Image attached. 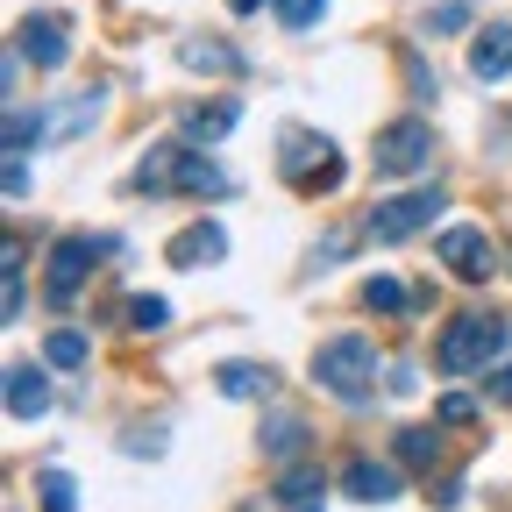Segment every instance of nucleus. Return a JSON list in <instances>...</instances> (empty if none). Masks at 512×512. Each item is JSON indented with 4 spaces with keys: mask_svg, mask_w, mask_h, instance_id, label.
<instances>
[{
    "mask_svg": "<svg viewBox=\"0 0 512 512\" xmlns=\"http://www.w3.org/2000/svg\"><path fill=\"white\" fill-rule=\"evenodd\" d=\"M427 164H434V128H427L420 114L392 121V128L370 143V171H377V178H413V171H427Z\"/></svg>",
    "mask_w": 512,
    "mask_h": 512,
    "instance_id": "423d86ee",
    "label": "nucleus"
},
{
    "mask_svg": "<svg viewBox=\"0 0 512 512\" xmlns=\"http://www.w3.org/2000/svg\"><path fill=\"white\" fill-rule=\"evenodd\" d=\"M434 256L448 264V278H463V285H484V278L498 271V256H491V235H484V228H448V235L434 242Z\"/></svg>",
    "mask_w": 512,
    "mask_h": 512,
    "instance_id": "0eeeda50",
    "label": "nucleus"
},
{
    "mask_svg": "<svg viewBox=\"0 0 512 512\" xmlns=\"http://www.w3.org/2000/svg\"><path fill=\"white\" fill-rule=\"evenodd\" d=\"M15 50L36 64V72H57V64L72 57V36H64V22H57V15H29V22H22V36H15Z\"/></svg>",
    "mask_w": 512,
    "mask_h": 512,
    "instance_id": "6e6552de",
    "label": "nucleus"
},
{
    "mask_svg": "<svg viewBox=\"0 0 512 512\" xmlns=\"http://www.w3.org/2000/svg\"><path fill=\"white\" fill-rule=\"evenodd\" d=\"M235 121H242V100H214V107L200 100V107H185V121H178V128H185V143H221Z\"/></svg>",
    "mask_w": 512,
    "mask_h": 512,
    "instance_id": "4468645a",
    "label": "nucleus"
},
{
    "mask_svg": "<svg viewBox=\"0 0 512 512\" xmlns=\"http://www.w3.org/2000/svg\"><path fill=\"white\" fill-rule=\"evenodd\" d=\"M228 8H235V15H249V8H256V0H228Z\"/></svg>",
    "mask_w": 512,
    "mask_h": 512,
    "instance_id": "f704fd0d",
    "label": "nucleus"
},
{
    "mask_svg": "<svg viewBox=\"0 0 512 512\" xmlns=\"http://www.w3.org/2000/svg\"><path fill=\"white\" fill-rule=\"evenodd\" d=\"M505 349V313H491V306H470V313H456L441 328V342H434V363L448 370V377H470V370H491V356Z\"/></svg>",
    "mask_w": 512,
    "mask_h": 512,
    "instance_id": "f03ea898",
    "label": "nucleus"
},
{
    "mask_svg": "<svg viewBox=\"0 0 512 512\" xmlns=\"http://www.w3.org/2000/svg\"><path fill=\"white\" fill-rule=\"evenodd\" d=\"M29 313V292H22V271H8V313H0V320H22Z\"/></svg>",
    "mask_w": 512,
    "mask_h": 512,
    "instance_id": "473e14b6",
    "label": "nucleus"
},
{
    "mask_svg": "<svg viewBox=\"0 0 512 512\" xmlns=\"http://www.w3.org/2000/svg\"><path fill=\"white\" fill-rule=\"evenodd\" d=\"M313 384L342 406H370L377 399V342L370 335H328L313 349Z\"/></svg>",
    "mask_w": 512,
    "mask_h": 512,
    "instance_id": "f257e3e1",
    "label": "nucleus"
},
{
    "mask_svg": "<svg viewBox=\"0 0 512 512\" xmlns=\"http://www.w3.org/2000/svg\"><path fill=\"white\" fill-rule=\"evenodd\" d=\"M313 448V427L299 420V413H271V427H264V456L271 463H299Z\"/></svg>",
    "mask_w": 512,
    "mask_h": 512,
    "instance_id": "2eb2a0df",
    "label": "nucleus"
},
{
    "mask_svg": "<svg viewBox=\"0 0 512 512\" xmlns=\"http://www.w3.org/2000/svg\"><path fill=\"white\" fill-rule=\"evenodd\" d=\"M434 505L448 512V505H463V477H441V491H434Z\"/></svg>",
    "mask_w": 512,
    "mask_h": 512,
    "instance_id": "72a5a7b5",
    "label": "nucleus"
},
{
    "mask_svg": "<svg viewBox=\"0 0 512 512\" xmlns=\"http://www.w3.org/2000/svg\"><path fill=\"white\" fill-rule=\"evenodd\" d=\"M50 413V377L36 363H8V420L15 427H36Z\"/></svg>",
    "mask_w": 512,
    "mask_h": 512,
    "instance_id": "1a4fd4ad",
    "label": "nucleus"
},
{
    "mask_svg": "<svg viewBox=\"0 0 512 512\" xmlns=\"http://www.w3.org/2000/svg\"><path fill=\"white\" fill-rule=\"evenodd\" d=\"M406 86H413V100H434V79H427L420 57H406Z\"/></svg>",
    "mask_w": 512,
    "mask_h": 512,
    "instance_id": "2f4dec72",
    "label": "nucleus"
},
{
    "mask_svg": "<svg viewBox=\"0 0 512 512\" xmlns=\"http://www.w3.org/2000/svg\"><path fill=\"white\" fill-rule=\"evenodd\" d=\"M43 363H50V370H79V363H86V335H79V328H57V335L43 342Z\"/></svg>",
    "mask_w": 512,
    "mask_h": 512,
    "instance_id": "5701e85b",
    "label": "nucleus"
},
{
    "mask_svg": "<svg viewBox=\"0 0 512 512\" xmlns=\"http://www.w3.org/2000/svg\"><path fill=\"white\" fill-rule=\"evenodd\" d=\"M320 491H328V477H320V470H306V463H285V477H278V505H285V512H299V505H320Z\"/></svg>",
    "mask_w": 512,
    "mask_h": 512,
    "instance_id": "6ab92c4d",
    "label": "nucleus"
},
{
    "mask_svg": "<svg viewBox=\"0 0 512 512\" xmlns=\"http://www.w3.org/2000/svg\"><path fill=\"white\" fill-rule=\"evenodd\" d=\"M470 72H477V79H512V29H505V22H491V29L470 43Z\"/></svg>",
    "mask_w": 512,
    "mask_h": 512,
    "instance_id": "dca6fc26",
    "label": "nucleus"
},
{
    "mask_svg": "<svg viewBox=\"0 0 512 512\" xmlns=\"http://www.w3.org/2000/svg\"><path fill=\"white\" fill-rule=\"evenodd\" d=\"M470 22H477L470 0H441V8H427V36H463Z\"/></svg>",
    "mask_w": 512,
    "mask_h": 512,
    "instance_id": "b1692460",
    "label": "nucleus"
},
{
    "mask_svg": "<svg viewBox=\"0 0 512 512\" xmlns=\"http://www.w3.org/2000/svg\"><path fill=\"white\" fill-rule=\"evenodd\" d=\"M178 164H185V136H178V143H150L128 185H136L143 200H171V192H178Z\"/></svg>",
    "mask_w": 512,
    "mask_h": 512,
    "instance_id": "9d476101",
    "label": "nucleus"
},
{
    "mask_svg": "<svg viewBox=\"0 0 512 512\" xmlns=\"http://www.w3.org/2000/svg\"><path fill=\"white\" fill-rule=\"evenodd\" d=\"M100 107H107L100 93H79V100H64V107H50V136H64V143H72L79 128H93V121H100Z\"/></svg>",
    "mask_w": 512,
    "mask_h": 512,
    "instance_id": "aec40b11",
    "label": "nucleus"
},
{
    "mask_svg": "<svg viewBox=\"0 0 512 512\" xmlns=\"http://www.w3.org/2000/svg\"><path fill=\"white\" fill-rule=\"evenodd\" d=\"M441 207H448V192H441V185H413V192H392V200H377V207H370L363 235H370V242H406V235L434 228V221H441Z\"/></svg>",
    "mask_w": 512,
    "mask_h": 512,
    "instance_id": "20e7f679",
    "label": "nucleus"
},
{
    "mask_svg": "<svg viewBox=\"0 0 512 512\" xmlns=\"http://www.w3.org/2000/svg\"><path fill=\"white\" fill-rule=\"evenodd\" d=\"M484 392H491L498 406H512V363H498V370H484Z\"/></svg>",
    "mask_w": 512,
    "mask_h": 512,
    "instance_id": "c756f323",
    "label": "nucleus"
},
{
    "mask_svg": "<svg viewBox=\"0 0 512 512\" xmlns=\"http://www.w3.org/2000/svg\"><path fill=\"white\" fill-rule=\"evenodd\" d=\"M36 498H43V512H79V491H72L64 470H43L36 477Z\"/></svg>",
    "mask_w": 512,
    "mask_h": 512,
    "instance_id": "a878e982",
    "label": "nucleus"
},
{
    "mask_svg": "<svg viewBox=\"0 0 512 512\" xmlns=\"http://www.w3.org/2000/svg\"><path fill=\"white\" fill-rule=\"evenodd\" d=\"M43 136H50V114H43V107H36V114H29V107L8 114V150H29V143H43Z\"/></svg>",
    "mask_w": 512,
    "mask_h": 512,
    "instance_id": "393cba45",
    "label": "nucleus"
},
{
    "mask_svg": "<svg viewBox=\"0 0 512 512\" xmlns=\"http://www.w3.org/2000/svg\"><path fill=\"white\" fill-rule=\"evenodd\" d=\"M299 512H320V505H299Z\"/></svg>",
    "mask_w": 512,
    "mask_h": 512,
    "instance_id": "c9c22d12",
    "label": "nucleus"
},
{
    "mask_svg": "<svg viewBox=\"0 0 512 512\" xmlns=\"http://www.w3.org/2000/svg\"><path fill=\"white\" fill-rule=\"evenodd\" d=\"M434 420H441V427H470V420H477V399H470V392H448V399L434 406Z\"/></svg>",
    "mask_w": 512,
    "mask_h": 512,
    "instance_id": "cd10ccee",
    "label": "nucleus"
},
{
    "mask_svg": "<svg viewBox=\"0 0 512 512\" xmlns=\"http://www.w3.org/2000/svg\"><path fill=\"white\" fill-rule=\"evenodd\" d=\"M164 256H171L178 271H200V264H221V256H228V228H221V221H192L185 235H171V249H164Z\"/></svg>",
    "mask_w": 512,
    "mask_h": 512,
    "instance_id": "9b49d317",
    "label": "nucleus"
},
{
    "mask_svg": "<svg viewBox=\"0 0 512 512\" xmlns=\"http://www.w3.org/2000/svg\"><path fill=\"white\" fill-rule=\"evenodd\" d=\"M8 200H29V150H8Z\"/></svg>",
    "mask_w": 512,
    "mask_h": 512,
    "instance_id": "c85d7f7f",
    "label": "nucleus"
},
{
    "mask_svg": "<svg viewBox=\"0 0 512 512\" xmlns=\"http://www.w3.org/2000/svg\"><path fill=\"white\" fill-rule=\"evenodd\" d=\"M363 306H370V313H384V320H406V313H420L427 299H420V292H406L399 278H370V285H363Z\"/></svg>",
    "mask_w": 512,
    "mask_h": 512,
    "instance_id": "a211bd4d",
    "label": "nucleus"
},
{
    "mask_svg": "<svg viewBox=\"0 0 512 512\" xmlns=\"http://www.w3.org/2000/svg\"><path fill=\"white\" fill-rule=\"evenodd\" d=\"M128 328H136V335H164L171 328V299H157V292L128 299Z\"/></svg>",
    "mask_w": 512,
    "mask_h": 512,
    "instance_id": "4be33fe9",
    "label": "nucleus"
},
{
    "mask_svg": "<svg viewBox=\"0 0 512 512\" xmlns=\"http://www.w3.org/2000/svg\"><path fill=\"white\" fill-rule=\"evenodd\" d=\"M342 491L363 498V505H392V498H399V470H392V463H370V456H349Z\"/></svg>",
    "mask_w": 512,
    "mask_h": 512,
    "instance_id": "ddd939ff",
    "label": "nucleus"
},
{
    "mask_svg": "<svg viewBox=\"0 0 512 512\" xmlns=\"http://www.w3.org/2000/svg\"><path fill=\"white\" fill-rule=\"evenodd\" d=\"M121 448H128V456H164V434L150 427V434H121Z\"/></svg>",
    "mask_w": 512,
    "mask_h": 512,
    "instance_id": "7c9ffc66",
    "label": "nucleus"
},
{
    "mask_svg": "<svg viewBox=\"0 0 512 512\" xmlns=\"http://www.w3.org/2000/svg\"><path fill=\"white\" fill-rule=\"evenodd\" d=\"M392 456H399L406 470H434V463H441V427H399V434H392Z\"/></svg>",
    "mask_w": 512,
    "mask_h": 512,
    "instance_id": "f3484780",
    "label": "nucleus"
},
{
    "mask_svg": "<svg viewBox=\"0 0 512 512\" xmlns=\"http://www.w3.org/2000/svg\"><path fill=\"white\" fill-rule=\"evenodd\" d=\"M214 384H221L228 399H264V392H271V370H264V363H221Z\"/></svg>",
    "mask_w": 512,
    "mask_h": 512,
    "instance_id": "412c9836",
    "label": "nucleus"
},
{
    "mask_svg": "<svg viewBox=\"0 0 512 512\" xmlns=\"http://www.w3.org/2000/svg\"><path fill=\"white\" fill-rule=\"evenodd\" d=\"M271 8H278V22H285L292 36H306L320 15H328V0H271Z\"/></svg>",
    "mask_w": 512,
    "mask_h": 512,
    "instance_id": "bb28decb",
    "label": "nucleus"
},
{
    "mask_svg": "<svg viewBox=\"0 0 512 512\" xmlns=\"http://www.w3.org/2000/svg\"><path fill=\"white\" fill-rule=\"evenodd\" d=\"M178 64H185V72H221V79H242L249 72V57L235 43H221V36H185L178 43Z\"/></svg>",
    "mask_w": 512,
    "mask_h": 512,
    "instance_id": "f8f14e48",
    "label": "nucleus"
},
{
    "mask_svg": "<svg viewBox=\"0 0 512 512\" xmlns=\"http://www.w3.org/2000/svg\"><path fill=\"white\" fill-rule=\"evenodd\" d=\"M278 171H285V185H299V192H335V185H342V157L328 150V136H313V128H285Z\"/></svg>",
    "mask_w": 512,
    "mask_h": 512,
    "instance_id": "39448f33",
    "label": "nucleus"
},
{
    "mask_svg": "<svg viewBox=\"0 0 512 512\" xmlns=\"http://www.w3.org/2000/svg\"><path fill=\"white\" fill-rule=\"evenodd\" d=\"M114 235H64L57 249H50V278H43V299L57 306V313H72V299H79V285L93 278V264H114Z\"/></svg>",
    "mask_w": 512,
    "mask_h": 512,
    "instance_id": "7ed1b4c3",
    "label": "nucleus"
}]
</instances>
